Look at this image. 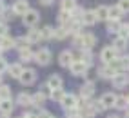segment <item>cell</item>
Wrapping results in <instances>:
<instances>
[{
    "mask_svg": "<svg viewBox=\"0 0 129 118\" xmlns=\"http://www.w3.org/2000/svg\"><path fill=\"white\" fill-rule=\"evenodd\" d=\"M0 100H11V89L7 86H0Z\"/></svg>",
    "mask_w": 129,
    "mask_h": 118,
    "instance_id": "obj_30",
    "label": "cell"
},
{
    "mask_svg": "<svg viewBox=\"0 0 129 118\" xmlns=\"http://www.w3.org/2000/svg\"><path fill=\"white\" fill-rule=\"evenodd\" d=\"M7 73H9L13 78H20L22 73H24V67H22L20 64H13V65L7 67Z\"/></svg>",
    "mask_w": 129,
    "mask_h": 118,
    "instance_id": "obj_14",
    "label": "cell"
},
{
    "mask_svg": "<svg viewBox=\"0 0 129 118\" xmlns=\"http://www.w3.org/2000/svg\"><path fill=\"white\" fill-rule=\"evenodd\" d=\"M18 104L20 105H33V96L31 95H27V93H20L18 95Z\"/></svg>",
    "mask_w": 129,
    "mask_h": 118,
    "instance_id": "obj_22",
    "label": "cell"
},
{
    "mask_svg": "<svg viewBox=\"0 0 129 118\" xmlns=\"http://www.w3.org/2000/svg\"><path fill=\"white\" fill-rule=\"evenodd\" d=\"M107 118H120V116H115V114H113V116H107Z\"/></svg>",
    "mask_w": 129,
    "mask_h": 118,
    "instance_id": "obj_45",
    "label": "cell"
},
{
    "mask_svg": "<svg viewBox=\"0 0 129 118\" xmlns=\"http://www.w3.org/2000/svg\"><path fill=\"white\" fill-rule=\"evenodd\" d=\"M46 102V95H44V93H35V95H33V105H42V104H44Z\"/></svg>",
    "mask_w": 129,
    "mask_h": 118,
    "instance_id": "obj_27",
    "label": "cell"
},
{
    "mask_svg": "<svg viewBox=\"0 0 129 118\" xmlns=\"http://www.w3.org/2000/svg\"><path fill=\"white\" fill-rule=\"evenodd\" d=\"M116 55H118L116 49H115L113 46H107V47L102 49V53H100V60L104 62V64H111L113 60H116Z\"/></svg>",
    "mask_w": 129,
    "mask_h": 118,
    "instance_id": "obj_1",
    "label": "cell"
},
{
    "mask_svg": "<svg viewBox=\"0 0 129 118\" xmlns=\"http://www.w3.org/2000/svg\"><path fill=\"white\" fill-rule=\"evenodd\" d=\"M94 44H96V36H94L93 33H84V35H82V49L91 51V47Z\"/></svg>",
    "mask_w": 129,
    "mask_h": 118,
    "instance_id": "obj_7",
    "label": "cell"
},
{
    "mask_svg": "<svg viewBox=\"0 0 129 118\" xmlns=\"http://www.w3.org/2000/svg\"><path fill=\"white\" fill-rule=\"evenodd\" d=\"M60 104H62V107L66 109V111H69V109H76V107H78V100H76L75 95H66Z\"/></svg>",
    "mask_w": 129,
    "mask_h": 118,
    "instance_id": "obj_5",
    "label": "cell"
},
{
    "mask_svg": "<svg viewBox=\"0 0 129 118\" xmlns=\"http://www.w3.org/2000/svg\"><path fill=\"white\" fill-rule=\"evenodd\" d=\"M124 15V11L118 6H111L109 7V20H120V16Z\"/></svg>",
    "mask_w": 129,
    "mask_h": 118,
    "instance_id": "obj_19",
    "label": "cell"
},
{
    "mask_svg": "<svg viewBox=\"0 0 129 118\" xmlns=\"http://www.w3.org/2000/svg\"><path fill=\"white\" fill-rule=\"evenodd\" d=\"M118 36L129 40V24H122V27H120V31H118Z\"/></svg>",
    "mask_w": 129,
    "mask_h": 118,
    "instance_id": "obj_34",
    "label": "cell"
},
{
    "mask_svg": "<svg viewBox=\"0 0 129 118\" xmlns=\"http://www.w3.org/2000/svg\"><path fill=\"white\" fill-rule=\"evenodd\" d=\"M15 44L18 46L20 49H24V47H29V40H27V36H20V38L15 40Z\"/></svg>",
    "mask_w": 129,
    "mask_h": 118,
    "instance_id": "obj_35",
    "label": "cell"
},
{
    "mask_svg": "<svg viewBox=\"0 0 129 118\" xmlns=\"http://www.w3.org/2000/svg\"><path fill=\"white\" fill-rule=\"evenodd\" d=\"M64 96H66V93H64L62 89H53V91H51V98L56 100V102H62Z\"/></svg>",
    "mask_w": 129,
    "mask_h": 118,
    "instance_id": "obj_32",
    "label": "cell"
},
{
    "mask_svg": "<svg viewBox=\"0 0 129 118\" xmlns=\"http://www.w3.org/2000/svg\"><path fill=\"white\" fill-rule=\"evenodd\" d=\"M120 27H122V24L118 20H107V31L109 33H118Z\"/></svg>",
    "mask_w": 129,
    "mask_h": 118,
    "instance_id": "obj_24",
    "label": "cell"
},
{
    "mask_svg": "<svg viewBox=\"0 0 129 118\" xmlns=\"http://www.w3.org/2000/svg\"><path fill=\"white\" fill-rule=\"evenodd\" d=\"M113 47L116 49V51H124V49L127 47V40H125V38H120V36H118V38H116V40L113 42Z\"/></svg>",
    "mask_w": 129,
    "mask_h": 118,
    "instance_id": "obj_26",
    "label": "cell"
},
{
    "mask_svg": "<svg viewBox=\"0 0 129 118\" xmlns=\"http://www.w3.org/2000/svg\"><path fill=\"white\" fill-rule=\"evenodd\" d=\"M80 60H82V62H85L87 65H91V64H93V55H91V51H87V49H82Z\"/></svg>",
    "mask_w": 129,
    "mask_h": 118,
    "instance_id": "obj_28",
    "label": "cell"
},
{
    "mask_svg": "<svg viewBox=\"0 0 129 118\" xmlns=\"http://www.w3.org/2000/svg\"><path fill=\"white\" fill-rule=\"evenodd\" d=\"M87 64H85V62H82V60H75V64L69 67V69H71V73L75 74V76H84V74L85 73H87Z\"/></svg>",
    "mask_w": 129,
    "mask_h": 118,
    "instance_id": "obj_2",
    "label": "cell"
},
{
    "mask_svg": "<svg viewBox=\"0 0 129 118\" xmlns=\"http://www.w3.org/2000/svg\"><path fill=\"white\" fill-rule=\"evenodd\" d=\"M93 93H94V84L93 82H87V84H84V86L80 87V96L82 100H89L93 96Z\"/></svg>",
    "mask_w": 129,
    "mask_h": 118,
    "instance_id": "obj_11",
    "label": "cell"
},
{
    "mask_svg": "<svg viewBox=\"0 0 129 118\" xmlns=\"http://www.w3.org/2000/svg\"><path fill=\"white\" fill-rule=\"evenodd\" d=\"M118 7H120L124 13H127V11H129V0H118Z\"/></svg>",
    "mask_w": 129,
    "mask_h": 118,
    "instance_id": "obj_36",
    "label": "cell"
},
{
    "mask_svg": "<svg viewBox=\"0 0 129 118\" xmlns=\"http://www.w3.org/2000/svg\"><path fill=\"white\" fill-rule=\"evenodd\" d=\"M40 2H42V4H44V6H49L51 2H53V0H40Z\"/></svg>",
    "mask_w": 129,
    "mask_h": 118,
    "instance_id": "obj_42",
    "label": "cell"
},
{
    "mask_svg": "<svg viewBox=\"0 0 129 118\" xmlns=\"http://www.w3.org/2000/svg\"><path fill=\"white\" fill-rule=\"evenodd\" d=\"M42 38H55V29L51 26H46L42 29Z\"/></svg>",
    "mask_w": 129,
    "mask_h": 118,
    "instance_id": "obj_33",
    "label": "cell"
},
{
    "mask_svg": "<svg viewBox=\"0 0 129 118\" xmlns=\"http://www.w3.org/2000/svg\"><path fill=\"white\" fill-rule=\"evenodd\" d=\"M2 13H4V2L0 0V15H2Z\"/></svg>",
    "mask_w": 129,
    "mask_h": 118,
    "instance_id": "obj_43",
    "label": "cell"
},
{
    "mask_svg": "<svg viewBox=\"0 0 129 118\" xmlns=\"http://www.w3.org/2000/svg\"><path fill=\"white\" fill-rule=\"evenodd\" d=\"M127 100H129V95H127Z\"/></svg>",
    "mask_w": 129,
    "mask_h": 118,
    "instance_id": "obj_46",
    "label": "cell"
},
{
    "mask_svg": "<svg viewBox=\"0 0 129 118\" xmlns=\"http://www.w3.org/2000/svg\"><path fill=\"white\" fill-rule=\"evenodd\" d=\"M116 95L115 93H106V95H102V98H100V102L104 104V107L106 109H109V107H115L116 105Z\"/></svg>",
    "mask_w": 129,
    "mask_h": 118,
    "instance_id": "obj_8",
    "label": "cell"
},
{
    "mask_svg": "<svg viewBox=\"0 0 129 118\" xmlns=\"http://www.w3.org/2000/svg\"><path fill=\"white\" fill-rule=\"evenodd\" d=\"M0 113H4V114L13 113V104H11V100H2V102H0Z\"/></svg>",
    "mask_w": 129,
    "mask_h": 118,
    "instance_id": "obj_23",
    "label": "cell"
},
{
    "mask_svg": "<svg viewBox=\"0 0 129 118\" xmlns=\"http://www.w3.org/2000/svg\"><path fill=\"white\" fill-rule=\"evenodd\" d=\"M27 40H29V44H37V42L42 40V31H37V29H31L27 33Z\"/></svg>",
    "mask_w": 129,
    "mask_h": 118,
    "instance_id": "obj_20",
    "label": "cell"
},
{
    "mask_svg": "<svg viewBox=\"0 0 129 118\" xmlns=\"http://www.w3.org/2000/svg\"><path fill=\"white\" fill-rule=\"evenodd\" d=\"M37 118H53V116H51L47 111H40V113L37 114Z\"/></svg>",
    "mask_w": 129,
    "mask_h": 118,
    "instance_id": "obj_39",
    "label": "cell"
},
{
    "mask_svg": "<svg viewBox=\"0 0 129 118\" xmlns=\"http://www.w3.org/2000/svg\"><path fill=\"white\" fill-rule=\"evenodd\" d=\"M15 46V38H11V36H0V49H9V47H13Z\"/></svg>",
    "mask_w": 129,
    "mask_h": 118,
    "instance_id": "obj_21",
    "label": "cell"
},
{
    "mask_svg": "<svg viewBox=\"0 0 129 118\" xmlns=\"http://www.w3.org/2000/svg\"><path fill=\"white\" fill-rule=\"evenodd\" d=\"M58 62H60L62 67H71L75 64V55L71 51H62L60 56H58Z\"/></svg>",
    "mask_w": 129,
    "mask_h": 118,
    "instance_id": "obj_4",
    "label": "cell"
},
{
    "mask_svg": "<svg viewBox=\"0 0 129 118\" xmlns=\"http://www.w3.org/2000/svg\"><path fill=\"white\" fill-rule=\"evenodd\" d=\"M67 35H69V31H67V27H58V29H55V38L56 40H64Z\"/></svg>",
    "mask_w": 129,
    "mask_h": 118,
    "instance_id": "obj_29",
    "label": "cell"
},
{
    "mask_svg": "<svg viewBox=\"0 0 129 118\" xmlns=\"http://www.w3.org/2000/svg\"><path fill=\"white\" fill-rule=\"evenodd\" d=\"M96 15H94V11H85L84 16H82V24L84 26H93L94 22H96Z\"/></svg>",
    "mask_w": 129,
    "mask_h": 118,
    "instance_id": "obj_15",
    "label": "cell"
},
{
    "mask_svg": "<svg viewBox=\"0 0 129 118\" xmlns=\"http://www.w3.org/2000/svg\"><path fill=\"white\" fill-rule=\"evenodd\" d=\"M93 109H94V113H102L106 107H104V104L98 100V102H93Z\"/></svg>",
    "mask_w": 129,
    "mask_h": 118,
    "instance_id": "obj_37",
    "label": "cell"
},
{
    "mask_svg": "<svg viewBox=\"0 0 129 118\" xmlns=\"http://www.w3.org/2000/svg\"><path fill=\"white\" fill-rule=\"evenodd\" d=\"M0 102H2V100H0Z\"/></svg>",
    "mask_w": 129,
    "mask_h": 118,
    "instance_id": "obj_47",
    "label": "cell"
},
{
    "mask_svg": "<svg viewBox=\"0 0 129 118\" xmlns=\"http://www.w3.org/2000/svg\"><path fill=\"white\" fill-rule=\"evenodd\" d=\"M35 62H38L40 65H47L51 62V53L49 49H40L38 53H35Z\"/></svg>",
    "mask_w": 129,
    "mask_h": 118,
    "instance_id": "obj_6",
    "label": "cell"
},
{
    "mask_svg": "<svg viewBox=\"0 0 129 118\" xmlns=\"http://www.w3.org/2000/svg\"><path fill=\"white\" fill-rule=\"evenodd\" d=\"M20 118H37V116H35V114H29V113H25V114H22Z\"/></svg>",
    "mask_w": 129,
    "mask_h": 118,
    "instance_id": "obj_41",
    "label": "cell"
},
{
    "mask_svg": "<svg viewBox=\"0 0 129 118\" xmlns=\"http://www.w3.org/2000/svg\"><path fill=\"white\" fill-rule=\"evenodd\" d=\"M7 69V64H6V60H4V58H0V73H2V71H6Z\"/></svg>",
    "mask_w": 129,
    "mask_h": 118,
    "instance_id": "obj_40",
    "label": "cell"
},
{
    "mask_svg": "<svg viewBox=\"0 0 129 118\" xmlns=\"http://www.w3.org/2000/svg\"><path fill=\"white\" fill-rule=\"evenodd\" d=\"M120 62H122L124 71H125V69H129V56H122V58H120Z\"/></svg>",
    "mask_w": 129,
    "mask_h": 118,
    "instance_id": "obj_38",
    "label": "cell"
},
{
    "mask_svg": "<svg viewBox=\"0 0 129 118\" xmlns=\"http://www.w3.org/2000/svg\"><path fill=\"white\" fill-rule=\"evenodd\" d=\"M29 11V4L27 0H16L15 6H13V13L15 15H25Z\"/></svg>",
    "mask_w": 129,
    "mask_h": 118,
    "instance_id": "obj_9",
    "label": "cell"
},
{
    "mask_svg": "<svg viewBox=\"0 0 129 118\" xmlns=\"http://www.w3.org/2000/svg\"><path fill=\"white\" fill-rule=\"evenodd\" d=\"M62 86H64V82H62V78L58 76V74H53V76H49V80H47V87L53 91V89H62Z\"/></svg>",
    "mask_w": 129,
    "mask_h": 118,
    "instance_id": "obj_13",
    "label": "cell"
},
{
    "mask_svg": "<svg viewBox=\"0 0 129 118\" xmlns=\"http://www.w3.org/2000/svg\"><path fill=\"white\" fill-rule=\"evenodd\" d=\"M82 118H94L93 114H85V116H82Z\"/></svg>",
    "mask_w": 129,
    "mask_h": 118,
    "instance_id": "obj_44",
    "label": "cell"
},
{
    "mask_svg": "<svg viewBox=\"0 0 129 118\" xmlns=\"http://www.w3.org/2000/svg\"><path fill=\"white\" fill-rule=\"evenodd\" d=\"M113 86L115 87H124V86H127V74H124V73H118L116 76L113 78Z\"/></svg>",
    "mask_w": 129,
    "mask_h": 118,
    "instance_id": "obj_17",
    "label": "cell"
},
{
    "mask_svg": "<svg viewBox=\"0 0 129 118\" xmlns=\"http://www.w3.org/2000/svg\"><path fill=\"white\" fill-rule=\"evenodd\" d=\"M38 22V13L35 11V9H29L27 13H25L24 15V24H25V26H35V24Z\"/></svg>",
    "mask_w": 129,
    "mask_h": 118,
    "instance_id": "obj_12",
    "label": "cell"
},
{
    "mask_svg": "<svg viewBox=\"0 0 129 118\" xmlns=\"http://www.w3.org/2000/svg\"><path fill=\"white\" fill-rule=\"evenodd\" d=\"M94 15H96L98 20H109V7H106V6H98L96 9H94Z\"/></svg>",
    "mask_w": 129,
    "mask_h": 118,
    "instance_id": "obj_16",
    "label": "cell"
},
{
    "mask_svg": "<svg viewBox=\"0 0 129 118\" xmlns=\"http://www.w3.org/2000/svg\"><path fill=\"white\" fill-rule=\"evenodd\" d=\"M98 74H100L102 78H109V80H113L118 73H116V71H115V69H113V67H111L109 64H106V65H102L100 69H98Z\"/></svg>",
    "mask_w": 129,
    "mask_h": 118,
    "instance_id": "obj_10",
    "label": "cell"
},
{
    "mask_svg": "<svg viewBox=\"0 0 129 118\" xmlns=\"http://www.w3.org/2000/svg\"><path fill=\"white\" fill-rule=\"evenodd\" d=\"M62 6V11H67V13H73L76 9V0H62L60 2Z\"/></svg>",
    "mask_w": 129,
    "mask_h": 118,
    "instance_id": "obj_18",
    "label": "cell"
},
{
    "mask_svg": "<svg viewBox=\"0 0 129 118\" xmlns=\"http://www.w3.org/2000/svg\"><path fill=\"white\" fill-rule=\"evenodd\" d=\"M20 58H22V60H31V58H35V55H33V51H31V47L20 49Z\"/></svg>",
    "mask_w": 129,
    "mask_h": 118,
    "instance_id": "obj_31",
    "label": "cell"
},
{
    "mask_svg": "<svg viewBox=\"0 0 129 118\" xmlns=\"http://www.w3.org/2000/svg\"><path fill=\"white\" fill-rule=\"evenodd\" d=\"M116 109H129V100H127V96H118L116 98V105H115Z\"/></svg>",
    "mask_w": 129,
    "mask_h": 118,
    "instance_id": "obj_25",
    "label": "cell"
},
{
    "mask_svg": "<svg viewBox=\"0 0 129 118\" xmlns=\"http://www.w3.org/2000/svg\"><path fill=\"white\" fill-rule=\"evenodd\" d=\"M18 80L24 84V86H31V84H35V80H37V71L35 69H24L22 76Z\"/></svg>",
    "mask_w": 129,
    "mask_h": 118,
    "instance_id": "obj_3",
    "label": "cell"
}]
</instances>
